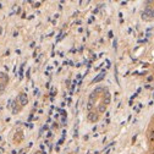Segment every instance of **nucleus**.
Segmentation results:
<instances>
[{"instance_id":"nucleus-1","label":"nucleus","mask_w":154,"mask_h":154,"mask_svg":"<svg viewBox=\"0 0 154 154\" xmlns=\"http://www.w3.org/2000/svg\"><path fill=\"white\" fill-rule=\"evenodd\" d=\"M142 20L144 22H152L154 21V6H146V9L142 12Z\"/></svg>"},{"instance_id":"nucleus-2","label":"nucleus","mask_w":154,"mask_h":154,"mask_svg":"<svg viewBox=\"0 0 154 154\" xmlns=\"http://www.w3.org/2000/svg\"><path fill=\"white\" fill-rule=\"evenodd\" d=\"M9 83V76L6 73H0V92H3L6 88V85Z\"/></svg>"},{"instance_id":"nucleus-3","label":"nucleus","mask_w":154,"mask_h":154,"mask_svg":"<svg viewBox=\"0 0 154 154\" xmlns=\"http://www.w3.org/2000/svg\"><path fill=\"white\" fill-rule=\"evenodd\" d=\"M17 102H18V104H20V108L22 109V108L28 103V98H27V95H26L25 93L18 94V97H17Z\"/></svg>"},{"instance_id":"nucleus-4","label":"nucleus","mask_w":154,"mask_h":154,"mask_svg":"<svg viewBox=\"0 0 154 154\" xmlns=\"http://www.w3.org/2000/svg\"><path fill=\"white\" fill-rule=\"evenodd\" d=\"M99 116H100V115H99L97 111H89V114H88V120L92 121V122H95V121L99 120Z\"/></svg>"},{"instance_id":"nucleus-5","label":"nucleus","mask_w":154,"mask_h":154,"mask_svg":"<svg viewBox=\"0 0 154 154\" xmlns=\"http://www.w3.org/2000/svg\"><path fill=\"white\" fill-rule=\"evenodd\" d=\"M149 124H152V125H154V114L152 115V118H150V121H149Z\"/></svg>"}]
</instances>
